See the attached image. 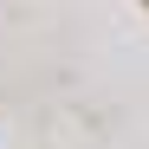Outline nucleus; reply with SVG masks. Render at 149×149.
<instances>
[]
</instances>
